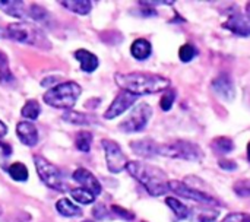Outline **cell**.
I'll return each mask as SVG.
<instances>
[{
    "mask_svg": "<svg viewBox=\"0 0 250 222\" xmlns=\"http://www.w3.org/2000/svg\"><path fill=\"white\" fill-rule=\"evenodd\" d=\"M198 48L193 45V44H190V42H188V44H183L182 47H180V50H179V57H180V60L183 61V63H189V61H192L196 56H198Z\"/></svg>",
    "mask_w": 250,
    "mask_h": 222,
    "instance_id": "obj_30",
    "label": "cell"
},
{
    "mask_svg": "<svg viewBox=\"0 0 250 222\" xmlns=\"http://www.w3.org/2000/svg\"><path fill=\"white\" fill-rule=\"evenodd\" d=\"M168 190L174 192L176 195H180L182 198H186L189 201L199 202V203L207 205V206H218L220 205L218 199H215L214 196L205 193L204 190H199L196 187H192V186L186 184L185 182L170 180L168 182Z\"/></svg>",
    "mask_w": 250,
    "mask_h": 222,
    "instance_id": "obj_8",
    "label": "cell"
},
{
    "mask_svg": "<svg viewBox=\"0 0 250 222\" xmlns=\"http://www.w3.org/2000/svg\"><path fill=\"white\" fill-rule=\"evenodd\" d=\"M6 34L9 38H12L16 42L35 45V47L42 48V50L51 48V42L47 38V35L42 32V29H40L38 26L28 23V22L9 23L6 28Z\"/></svg>",
    "mask_w": 250,
    "mask_h": 222,
    "instance_id": "obj_3",
    "label": "cell"
},
{
    "mask_svg": "<svg viewBox=\"0 0 250 222\" xmlns=\"http://www.w3.org/2000/svg\"><path fill=\"white\" fill-rule=\"evenodd\" d=\"M28 16H29L31 19L37 20V22H44V20H47L48 13H47V10H45L42 6H40V4H31V7H28Z\"/></svg>",
    "mask_w": 250,
    "mask_h": 222,
    "instance_id": "obj_32",
    "label": "cell"
},
{
    "mask_svg": "<svg viewBox=\"0 0 250 222\" xmlns=\"http://www.w3.org/2000/svg\"><path fill=\"white\" fill-rule=\"evenodd\" d=\"M211 149L215 152V154H221V155H226V154H230L234 151L236 145H234V141L229 136H217L211 141L209 143Z\"/></svg>",
    "mask_w": 250,
    "mask_h": 222,
    "instance_id": "obj_19",
    "label": "cell"
},
{
    "mask_svg": "<svg viewBox=\"0 0 250 222\" xmlns=\"http://www.w3.org/2000/svg\"><path fill=\"white\" fill-rule=\"evenodd\" d=\"M92 139H94V136H92L91 132L82 130V132L76 133V136H75V146H76V149L81 151V152H89L91 151V145H92Z\"/></svg>",
    "mask_w": 250,
    "mask_h": 222,
    "instance_id": "obj_24",
    "label": "cell"
},
{
    "mask_svg": "<svg viewBox=\"0 0 250 222\" xmlns=\"http://www.w3.org/2000/svg\"><path fill=\"white\" fill-rule=\"evenodd\" d=\"M176 95H177V92L174 89H171V88L164 91V94H163V97L160 100V107H161L163 111H170L173 108V104L176 101Z\"/></svg>",
    "mask_w": 250,
    "mask_h": 222,
    "instance_id": "obj_31",
    "label": "cell"
},
{
    "mask_svg": "<svg viewBox=\"0 0 250 222\" xmlns=\"http://www.w3.org/2000/svg\"><path fill=\"white\" fill-rule=\"evenodd\" d=\"M166 203L174 212V215H176L177 220L182 221V220H188L189 218L190 209L185 203H182L179 199H176V198H166Z\"/></svg>",
    "mask_w": 250,
    "mask_h": 222,
    "instance_id": "obj_22",
    "label": "cell"
},
{
    "mask_svg": "<svg viewBox=\"0 0 250 222\" xmlns=\"http://www.w3.org/2000/svg\"><path fill=\"white\" fill-rule=\"evenodd\" d=\"M13 81H15V76L10 72L7 56L0 50V82L7 85V83H12Z\"/></svg>",
    "mask_w": 250,
    "mask_h": 222,
    "instance_id": "obj_26",
    "label": "cell"
},
{
    "mask_svg": "<svg viewBox=\"0 0 250 222\" xmlns=\"http://www.w3.org/2000/svg\"><path fill=\"white\" fill-rule=\"evenodd\" d=\"M70 196H72L78 203H82V205H89V203H94V202H95V196H94L91 192H88V190H85V189H82V187H79V189H72V190H70Z\"/></svg>",
    "mask_w": 250,
    "mask_h": 222,
    "instance_id": "obj_29",
    "label": "cell"
},
{
    "mask_svg": "<svg viewBox=\"0 0 250 222\" xmlns=\"http://www.w3.org/2000/svg\"><path fill=\"white\" fill-rule=\"evenodd\" d=\"M6 37H7V34H6V31L0 28V40H1V38H6Z\"/></svg>",
    "mask_w": 250,
    "mask_h": 222,
    "instance_id": "obj_42",
    "label": "cell"
},
{
    "mask_svg": "<svg viewBox=\"0 0 250 222\" xmlns=\"http://www.w3.org/2000/svg\"><path fill=\"white\" fill-rule=\"evenodd\" d=\"M0 10H3L4 13H7L9 16L22 19L25 16H28V9L25 7L23 1H18V0H0Z\"/></svg>",
    "mask_w": 250,
    "mask_h": 222,
    "instance_id": "obj_17",
    "label": "cell"
},
{
    "mask_svg": "<svg viewBox=\"0 0 250 222\" xmlns=\"http://www.w3.org/2000/svg\"><path fill=\"white\" fill-rule=\"evenodd\" d=\"M248 160H249V162H250V142H249V145H248Z\"/></svg>",
    "mask_w": 250,
    "mask_h": 222,
    "instance_id": "obj_43",
    "label": "cell"
},
{
    "mask_svg": "<svg viewBox=\"0 0 250 222\" xmlns=\"http://www.w3.org/2000/svg\"><path fill=\"white\" fill-rule=\"evenodd\" d=\"M114 81L122 88V91H127L136 97L167 91L171 86V81L168 78L149 72L116 73Z\"/></svg>",
    "mask_w": 250,
    "mask_h": 222,
    "instance_id": "obj_1",
    "label": "cell"
},
{
    "mask_svg": "<svg viewBox=\"0 0 250 222\" xmlns=\"http://www.w3.org/2000/svg\"><path fill=\"white\" fill-rule=\"evenodd\" d=\"M6 133H7V127H6V124L0 120V138L6 136Z\"/></svg>",
    "mask_w": 250,
    "mask_h": 222,
    "instance_id": "obj_39",
    "label": "cell"
},
{
    "mask_svg": "<svg viewBox=\"0 0 250 222\" xmlns=\"http://www.w3.org/2000/svg\"><path fill=\"white\" fill-rule=\"evenodd\" d=\"M158 146H160V143L155 142L154 139H149V138L130 142L132 151L138 157H142V158H152V157L158 155Z\"/></svg>",
    "mask_w": 250,
    "mask_h": 222,
    "instance_id": "obj_15",
    "label": "cell"
},
{
    "mask_svg": "<svg viewBox=\"0 0 250 222\" xmlns=\"http://www.w3.org/2000/svg\"><path fill=\"white\" fill-rule=\"evenodd\" d=\"M246 16H248V19L250 20V1H248L246 3V13H245Z\"/></svg>",
    "mask_w": 250,
    "mask_h": 222,
    "instance_id": "obj_41",
    "label": "cell"
},
{
    "mask_svg": "<svg viewBox=\"0 0 250 222\" xmlns=\"http://www.w3.org/2000/svg\"><path fill=\"white\" fill-rule=\"evenodd\" d=\"M158 155L173 158V160L195 161V162H201L205 158V152L198 143L185 141V139H176V141H170L166 143H160Z\"/></svg>",
    "mask_w": 250,
    "mask_h": 222,
    "instance_id": "obj_5",
    "label": "cell"
},
{
    "mask_svg": "<svg viewBox=\"0 0 250 222\" xmlns=\"http://www.w3.org/2000/svg\"><path fill=\"white\" fill-rule=\"evenodd\" d=\"M111 212L116 214L117 218H122V220H125V221H133V220H135V214H133V212H130V211H127V209H125V208H122V206H119V205H113V206H111Z\"/></svg>",
    "mask_w": 250,
    "mask_h": 222,
    "instance_id": "obj_35",
    "label": "cell"
},
{
    "mask_svg": "<svg viewBox=\"0 0 250 222\" xmlns=\"http://www.w3.org/2000/svg\"><path fill=\"white\" fill-rule=\"evenodd\" d=\"M81 94H82V88L76 82L67 81L50 88L42 95V100L54 108L72 110Z\"/></svg>",
    "mask_w": 250,
    "mask_h": 222,
    "instance_id": "obj_4",
    "label": "cell"
},
{
    "mask_svg": "<svg viewBox=\"0 0 250 222\" xmlns=\"http://www.w3.org/2000/svg\"><path fill=\"white\" fill-rule=\"evenodd\" d=\"M221 222H250V214L248 212H231L226 215Z\"/></svg>",
    "mask_w": 250,
    "mask_h": 222,
    "instance_id": "obj_34",
    "label": "cell"
},
{
    "mask_svg": "<svg viewBox=\"0 0 250 222\" xmlns=\"http://www.w3.org/2000/svg\"><path fill=\"white\" fill-rule=\"evenodd\" d=\"M57 81H59V79H57L56 76H51L50 79H44V81L41 82V85H42V86H47V88H50V86H51V83H53V82H57Z\"/></svg>",
    "mask_w": 250,
    "mask_h": 222,
    "instance_id": "obj_38",
    "label": "cell"
},
{
    "mask_svg": "<svg viewBox=\"0 0 250 222\" xmlns=\"http://www.w3.org/2000/svg\"><path fill=\"white\" fill-rule=\"evenodd\" d=\"M75 59L79 61L81 69H82L83 72H86V73H92L94 70H97V67H98V64H100L98 57H97L94 53H91V51H88V50H85V48L76 50V51H75Z\"/></svg>",
    "mask_w": 250,
    "mask_h": 222,
    "instance_id": "obj_16",
    "label": "cell"
},
{
    "mask_svg": "<svg viewBox=\"0 0 250 222\" xmlns=\"http://www.w3.org/2000/svg\"><path fill=\"white\" fill-rule=\"evenodd\" d=\"M127 173L141 183L151 196H163L168 192V177L160 168L142 161H129L126 165Z\"/></svg>",
    "mask_w": 250,
    "mask_h": 222,
    "instance_id": "obj_2",
    "label": "cell"
},
{
    "mask_svg": "<svg viewBox=\"0 0 250 222\" xmlns=\"http://www.w3.org/2000/svg\"><path fill=\"white\" fill-rule=\"evenodd\" d=\"M56 209L60 215L66 217V218H72V217H81L82 215V209L79 206H76L75 203H72L69 199H60L56 203Z\"/></svg>",
    "mask_w": 250,
    "mask_h": 222,
    "instance_id": "obj_21",
    "label": "cell"
},
{
    "mask_svg": "<svg viewBox=\"0 0 250 222\" xmlns=\"http://www.w3.org/2000/svg\"><path fill=\"white\" fill-rule=\"evenodd\" d=\"M0 215H1V208H0Z\"/></svg>",
    "mask_w": 250,
    "mask_h": 222,
    "instance_id": "obj_44",
    "label": "cell"
},
{
    "mask_svg": "<svg viewBox=\"0 0 250 222\" xmlns=\"http://www.w3.org/2000/svg\"><path fill=\"white\" fill-rule=\"evenodd\" d=\"M16 135L26 146H35L38 143V130L31 121H19L16 124Z\"/></svg>",
    "mask_w": 250,
    "mask_h": 222,
    "instance_id": "obj_14",
    "label": "cell"
},
{
    "mask_svg": "<svg viewBox=\"0 0 250 222\" xmlns=\"http://www.w3.org/2000/svg\"><path fill=\"white\" fill-rule=\"evenodd\" d=\"M151 53H152V45L145 38H138L130 45V54L136 60H146L151 56Z\"/></svg>",
    "mask_w": 250,
    "mask_h": 222,
    "instance_id": "obj_18",
    "label": "cell"
},
{
    "mask_svg": "<svg viewBox=\"0 0 250 222\" xmlns=\"http://www.w3.org/2000/svg\"><path fill=\"white\" fill-rule=\"evenodd\" d=\"M83 222H94V221H83Z\"/></svg>",
    "mask_w": 250,
    "mask_h": 222,
    "instance_id": "obj_45",
    "label": "cell"
},
{
    "mask_svg": "<svg viewBox=\"0 0 250 222\" xmlns=\"http://www.w3.org/2000/svg\"><path fill=\"white\" fill-rule=\"evenodd\" d=\"M218 209H209L208 206L196 208L192 211V220L196 222H214L218 218Z\"/></svg>",
    "mask_w": 250,
    "mask_h": 222,
    "instance_id": "obj_23",
    "label": "cell"
},
{
    "mask_svg": "<svg viewBox=\"0 0 250 222\" xmlns=\"http://www.w3.org/2000/svg\"><path fill=\"white\" fill-rule=\"evenodd\" d=\"M73 180L78 182L82 189L91 192L94 196H98L103 190L101 187V183L98 182V179L86 168H78L75 173H73Z\"/></svg>",
    "mask_w": 250,
    "mask_h": 222,
    "instance_id": "obj_13",
    "label": "cell"
},
{
    "mask_svg": "<svg viewBox=\"0 0 250 222\" xmlns=\"http://www.w3.org/2000/svg\"><path fill=\"white\" fill-rule=\"evenodd\" d=\"M92 217L97 218V220H105V218H110L111 214L108 212V209L103 205V203H98L94 206L92 209Z\"/></svg>",
    "mask_w": 250,
    "mask_h": 222,
    "instance_id": "obj_36",
    "label": "cell"
},
{
    "mask_svg": "<svg viewBox=\"0 0 250 222\" xmlns=\"http://www.w3.org/2000/svg\"><path fill=\"white\" fill-rule=\"evenodd\" d=\"M218 165H220V168H223L224 171H236V170L239 168V165H237V162H236L234 160H226V158L220 160V161H218Z\"/></svg>",
    "mask_w": 250,
    "mask_h": 222,
    "instance_id": "obj_37",
    "label": "cell"
},
{
    "mask_svg": "<svg viewBox=\"0 0 250 222\" xmlns=\"http://www.w3.org/2000/svg\"><path fill=\"white\" fill-rule=\"evenodd\" d=\"M152 117V107L146 102H141L138 104L130 114L119 124V129L125 133H138L142 132L148 121Z\"/></svg>",
    "mask_w": 250,
    "mask_h": 222,
    "instance_id": "obj_6",
    "label": "cell"
},
{
    "mask_svg": "<svg viewBox=\"0 0 250 222\" xmlns=\"http://www.w3.org/2000/svg\"><path fill=\"white\" fill-rule=\"evenodd\" d=\"M60 4L78 15H88L92 10V1L89 0H62Z\"/></svg>",
    "mask_w": 250,
    "mask_h": 222,
    "instance_id": "obj_20",
    "label": "cell"
},
{
    "mask_svg": "<svg viewBox=\"0 0 250 222\" xmlns=\"http://www.w3.org/2000/svg\"><path fill=\"white\" fill-rule=\"evenodd\" d=\"M40 113H41V107H40L38 101H35V100H28L21 110L22 117H25L28 120H37Z\"/></svg>",
    "mask_w": 250,
    "mask_h": 222,
    "instance_id": "obj_27",
    "label": "cell"
},
{
    "mask_svg": "<svg viewBox=\"0 0 250 222\" xmlns=\"http://www.w3.org/2000/svg\"><path fill=\"white\" fill-rule=\"evenodd\" d=\"M9 176L19 183H25L29 177L28 174V168L22 164V162H15L9 167Z\"/></svg>",
    "mask_w": 250,
    "mask_h": 222,
    "instance_id": "obj_28",
    "label": "cell"
},
{
    "mask_svg": "<svg viewBox=\"0 0 250 222\" xmlns=\"http://www.w3.org/2000/svg\"><path fill=\"white\" fill-rule=\"evenodd\" d=\"M233 190L236 192L237 196L242 198H248L250 196V179H245V180H239L234 183Z\"/></svg>",
    "mask_w": 250,
    "mask_h": 222,
    "instance_id": "obj_33",
    "label": "cell"
},
{
    "mask_svg": "<svg viewBox=\"0 0 250 222\" xmlns=\"http://www.w3.org/2000/svg\"><path fill=\"white\" fill-rule=\"evenodd\" d=\"M223 28L229 29L234 35L239 37H249L250 35V20L248 16L236 9L230 10L229 18L223 22Z\"/></svg>",
    "mask_w": 250,
    "mask_h": 222,
    "instance_id": "obj_10",
    "label": "cell"
},
{
    "mask_svg": "<svg viewBox=\"0 0 250 222\" xmlns=\"http://www.w3.org/2000/svg\"><path fill=\"white\" fill-rule=\"evenodd\" d=\"M62 119L64 121L70 123V124H78V126H88L91 123V120H89V117L86 114L79 113V111H73V110H67L62 116Z\"/></svg>",
    "mask_w": 250,
    "mask_h": 222,
    "instance_id": "obj_25",
    "label": "cell"
},
{
    "mask_svg": "<svg viewBox=\"0 0 250 222\" xmlns=\"http://www.w3.org/2000/svg\"><path fill=\"white\" fill-rule=\"evenodd\" d=\"M101 146L105 152V162H107L108 171L113 174H119L120 171H123L129 161L125 152L122 151L120 145L111 139H103Z\"/></svg>",
    "mask_w": 250,
    "mask_h": 222,
    "instance_id": "obj_9",
    "label": "cell"
},
{
    "mask_svg": "<svg viewBox=\"0 0 250 222\" xmlns=\"http://www.w3.org/2000/svg\"><path fill=\"white\" fill-rule=\"evenodd\" d=\"M34 164H35V168H37V173H38L40 179L42 180V183L45 186H48L50 189L57 190V192L64 190L63 176H62L60 170L54 164H51L48 160H45L41 155L34 157Z\"/></svg>",
    "mask_w": 250,
    "mask_h": 222,
    "instance_id": "obj_7",
    "label": "cell"
},
{
    "mask_svg": "<svg viewBox=\"0 0 250 222\" xmlns=\"http://www.w3.org/2000/svg\"><path fill=\"white\" fill-rule=\"evenodd\" d=\"M136 100H138L136 95H133V94H130L127 91H120L117 94V97L113 100V102L110 104V107L107 108V111L104 113V119L105 120L116 119L117 116L123 114L126 110H129L135 104Z\"/></svg>",
    "mask_w": 250,
    "mask_h": 222,
    "instance_id": "obj_11",
    "label": "cell"
},
{
    "mask_svg": "<svg viewBox=\"0 0 250 222\" xmlns=\"http://www.w3.org/2000/svg\"><path fill=\"white\" fill-rule=\"evenodd\" d=\"M0 146L3 148V151H4V154H6V155H10V154H12V149H10V146H9V145H6V143H0Z\"/></svg>",
    "mask_w": 250,
    "mask_h": 222,
    "instance_id": "obj_40",
    "label": "cell"
},
{
    "mask_svg": "<svg viewBox=\"0 0 250 222\" xmlns=\"http://www.w3.org/2000/svg\"><path fill=\"white\" fill-rule=\"evenodd\" d=\"M211 88L224 101L231 102L236 98V88H234L233 79L230 78L229 73H224L223 72L218 76H215L212 79V82H211Z\"/></svg>",
    "mask_w": 250,
    "mask_h": 222,
    "instance_id": "obj_12",
    "label": "cell"
}]
</instances>
